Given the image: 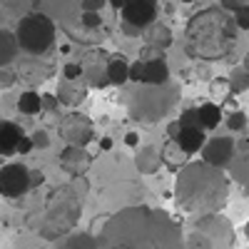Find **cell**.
<instances>
[{"label": "cell", "mask_w": 249, "mask_h": 249, "mask_svg": "<svg viewBox=\"0 0 249 249\" xmlns=\"http://www.w3.org/2000/svg\"><path fill=\"white\" fill-rule=\"evenodd\" d=\"M30 190H33V179H30V170L25 164L10 162L5 167H0V197L18 199Z\"/></svg>", "instance_id": "cell-6"}, {"label": "cell", "mask_w": 249, "mask_h": 249, "mask_svg": "<svg viewBox=\"0 0 249 249\" xmlns=\"http://www.w3.org/2000/svg\"><path fill=\"white\" fill-rule=\"evenodd\" d=\"M147 40H150V45H160V48H167L172 43V35H170V28L167 25H155L150 33H147Z\"/></svg>", "instance_id": "cell-23"}, {"label": "cell", "mask_w": 249, "mask_h": 249, "mask_svg": "<svg viewBox=\"0 0 249 249\" xmlns=\"http://www.w3.org/2000/svg\"><path fill=\"white\" fill-rule=\"evenodd\" d=\"M60 135L68 144H85L95 137V127L88 115L82 112H68L65 117L60 120Z\"/></svg>", "instance_id": "cell-8"}, {"label": "cell", "mask_w": 249, "mask_h": 249, "mask_svg": "<svg viewBox=\"0 0 249 249\" xmlns=\"http://www.w3.org/2000/svg\"><path fill=\"white\" fill-rule=\"evenodd\" d=\"M124 144H127V147H140V135L137 132H127L124 135Z\"/></svg>", "instance_id": "cell-37"}, {"label": "cell", "mask_w": 249, "mask_h": 249, "mask_svg": "<svg viewBox=\"0 0 249 249\" xmlns=\"http://www.w3.org/2000/svg\"><path fill=\"white\" fill-rule=\"evenodd\" d=\"M244 70L249 72V55H247V60H244Z\"/></svg>", "instance_id": "cell-41"}, {"label": "cell", "mask_w": 249, "mask_h": 249, "mask_svg": "<svg viewBox=\"0 0 249 249\" xmlns=\"http://www.w3.org/2000/svg\"><path fill=\"white\" fill-rule=\"evenodd\" d=\"M234 23H237L239 30H249V5L247 3L234 10Z\"/></svg>", "instance_id": "cell-29"}, {"label": "cell", "mask_w": 249, "mask_h": 249, "mask_svg": "<svg viewBox=\"0 0 249 249\" xmlns=\"http://www.w3.org/2000/svg\"><path fill=\"white\" fill-rule=\"evenodd\" d=\"M85 97H88V90L77 88L75 80H68L65 85L57 90V102H60V105H65V107H77Z\"/></svg>", "instance_id": "cell-18"}, {"label": "cell", "mask_w": 249, "mask_h": 249, "mask_svg": "<svg viewBox=\"0 0 249 249\" xmlns=\"http://www.w3.org/2000/svg\"><path fill=\"white\" fill-rule=\"evenodd\" d=\"M107 80H110V85H122V82H127L130 80V62H124L122 57H115L107 62Z\"/></svg>", "instance_id": "cell-21"}, {"label": "cell", "mask_w": 249, "mask_h": 249, "mask_svg": "<svg viewBox=\"0 0 249 249\" xmlns=\"http://www.w3.org/2000/svg\"><path fill=\"white\" fill-rule=\"evenodd\" d=\"M195 230L202 232L207 239L212 242V247L222 244V247H230L234 242V234H232V224L227 222L222 214L217 212H204L197 222H195Z\"/></svg>", "instance_id": "cell-7"}, {"label": "cell", "mask_w": 249, "mask_h": 249, "mask_svg": "<svg viewBox=\"0 0 249 249\" xmlns=\"http://www.w3.org/2000/svg\"><path fill=\"white\" fill-rule=\"evenodd\" d=\"M80 20H82V25H85L88 30H95V28L102 25V15H100V10H82Z\"/></svg>", "instance_id": "cell-26"}, {"label": "cell", "mask_w": 249, "mask_h": 249, "mask_svg": "<svg viewBox=\"0 0 249 249\" xmlns=\"http://www.w3.org/2000/svg\"><path fill=\"white\" fill-rule=\"evenodd\" d=\"M179 3H187V5H190V3H195V0H179Z\"/></svg>", "instance_id": "cell-42"}, {"label": "cell", "mask_w": 249, "mask_h": 249, "mask_svg": "<svg viewBox=\"0 0 249 249\" xmlns=\"http://www.w3.org/2000/svg\"><path fill=\"white\" fill-rule=\"evenodd\" d=\"M227 127H230L232 132H239V130H244L247 127V115L244 112H232L230 117H227Z\"/></svg>", "instance_id": "cell-27"}, {"label": "cell", "mask_w": 249, "mask_h": 249, "mask_svg": "<svg viewBox=\"0 0 249 249\" xmlns=\"http://www.w3.org/2000/svg\"><path fill=\"white\" fill-rule=\"evenodd\" d=\"M160 155H162V164L164 167H170V170H182L184 167V160L190 157L182 147H179V142L177 140H170L167 144H164V150H160Z\"/></svg>", "instance_id": "cell-16"}, {"label": "cell", "mask_w": 249, "mask_h": 249, "mask_svg": "<svg viewBox=\"0 0 249 249\" xmlns=\"http://www.w3.org/2000/svg\"><path fill=\"white\" fill-rule=\"evenodd\" d=\"M239 5H244V0H219V8H224V10H237Z\"/></svg>", "instance_id": "cell-36"}, {"label": "cell", "mask_w": 249, "mask_h": 249, "mask_svg": "<svg viewBox=\"0 0 249 249\" xmlns=\"http://www.w3.org/2000/svg\"><path fill=\"white\" fill-rule=\"evenodd\" d=\"M100 247H179V224L160 210L130 207L105 219L97 234Z\"/></svg>", "instance_id": "cell-1"}, {"label": "cell", "mask_w": 249, "mask_h": 249, "mask_svg": "<svg viewBox=\"0 0 249 249\" xmlns=\"http://www.w3.org/2000/svg\"><path fill=\"white\" fill-rule=\"evenodd\" d=\"M230 197V179L210 162L184 164L177 175V202L187 212H217Z\"/></svg>", "instance_id": "cell-2"}, {"label": "cell", "mask_w": 249, "mask_h": 249, "mask_svg": "<svg viewBox=\"0 0 249 249\" xmlns=\"http://www.w3.org/2000/svg\"><path fill=\"white\" fill-rule=\"evenodd\" d=\"M23 127L13 120H0V157H10L18 150V142L23 137Z\"/></svg>", "instance_id": "cell-13"}, {"label": "cell", "mask_w": 249, "mask_h": 249, "mask_svg": "<svg viewBox=\"0 0 249 249\" xmlns=\"http://www.w3.org/2000/svg\"><path fill=\"white\" fill-rule=\"evenodd\" d=\"M170 80V65L164 57H152V60H144V77H142V85H150V88H164Z\"/></svg>", "instance_id": "cell-12"}, {"label": "cell", "mask_w": 249, "mask_h": 249, "mask_svg": "<svg viewBox=\"0 0 249 249\" xmlns=\"http://www.w3.org/2000/svg\"><path fill=\"white\" fill-rule=\"evenodd\" d=\"M237 33L234 18L227 15L224 8H210L187 25V53L202 60H219L232 50Z\"/></svg>", "instance_id": "cell-3"}, {"label": "cell", "mask_w": 249, "mask_h": 249, "mask_svg": "<svg viewBox=\"0 0 249 249\" xmlns=\"http://www.w3.org/2000/svg\"><path fill=\"white\" fill-rule=\"evenodd\" d=\"M30 137H33L35 150H48V147H50V137H48V132H45V130H35Z\"/></svg>", "instance_id": "cell-30"}, {"label": "cell", "mask_w": 249, "mask_h": 249, "mask_svg": "<svg viewBox=\"0 0 249 249\" xmlns=\"http://www.w3.org/2000/svg\"><path fill=\"white\" fill-rule=\"evenodd\" d=\"M120 13H122L124 23H132L137 28H147L157 18V0H124Z\"/></svg>", "instance_id": "cell-9"}, {"label": "cell", "mask_w": 249, "mask_h": 249, "mask_svg": "<svg viewBox=\"0 0 249 249\" xmlns=\"http://www.w3.org/2000/svg\"><path fill=\"white\" fill-rule=\"evenodd\" d=\"M15 37H18L20 50H25L30 55H43L55 43V23L43 13L25 15L15 28Z\"/></svg>", "instance_id": "cell-5"}, {"label": "cell", "mask_w": 249, "mask_h": 249, "mask_svg": "<svg viewBox=\"0 0 249 249\" xmlns=\"http://www.w3.org/2000/svg\"><path fill=\"white\" fill-rule=\"evenodd\" d=\"M90 85L92 88H107L110 85V80H107V72H105V68H92L90 70Z\"/></svg>", "instance_id": "cell-28"}, {"label": "cell", "mask_w": 249, "mask_h": 249, "mask_svg": "<svg viewBox=\"0 0 249 249\" xmlns=\"http://www.w3.org/2000/svg\"><path fill=\"white\" fill-rule=\"evenodd\" d=\"M247 234H249V227H247Z\"/></svg>", "instance_id": "cell-43"}, {"label": "cell", "mask_w": 249, "mask_h": 249, "mask_svg": "<svg viewBox=\"0 0 249 249\" xmlns=\"http://www.w3.org/2000/svg\"><path fill=\"white\" fill-rule=\"evenodd\" d=\"M237 144L232 137H212L210 142H204V147L199 150L202 152V160L214 164V167H227L232 160H234V150Z\"/></svg>", "instance_id": "cell-10"}, {"label": "cell", "mask_w": 249, "mask_h": 249, "mask_svg": "<svg viewBox=\"0 0 249 249\" xmlns=\"http://www.w3.org/2000/svg\"><path fill=\"white\" fill-rule=\"evenodd\" d=\"M62 247H68V249H95V247H100V242H97V234H92V232H82V234H68L65 239L60 242Z\"/></svg>", "instance_id": "cell-22"}, {"label": "cell", "mask_w": 249, "mask_h": 249, "mask_svg": "<svg viewBox=\"0 0 249 249\" xmlns=\"http://www.w3.org/2000/svg\"><path fill=\"white\" fill-rule=\"evenodd\" d=\"M18 50H20V45H18L15 33L0 28V68H8L10 62L18 57Z\"/></svg>", "instance_id": "cell-17"}, {"label": "cell", "mask_w": 249, "mask_h": 249, "mask_svg": "<svg viewBox=\"0 0 249 249\" xmlns=\"http://www.w3.org/2000/svg\"><path fill=\"white\" fill-rule=\"evenodd\" d=\"M100 150H105V152L112 150V140H110V137H102V140H100Z\"/></svg>", "instance_id": "cell-39"}, {"label": "cell", "mask_w": 249, "mask_h": 249, "mask_svg": "<svg viewBox=\"0 0 249 249\" xmlns=\"http://www.w3.org/2000/svg\"><path fill=\"white\" fill-rule=\"evenodd\" d=\"M18 110L23 115H28V117L43 112V95L35 92V90H25L23 95L18 97Z\"/></svg>", "instance_id": "cell-20"}, {"label": "cell", "mask_w": 249, "mask_h": 249, "mask_svg": "<svg viewBox=\"0 0 249 249\" xmlns=\"http://www.w3.org/2000/svg\"><path fill=\"white\" fill-rule=\"evenodd\" d=\"M88 195V182L85 175L75 177L70 184H60L50 192V197L45 199L43 214H40L35 232L45 239H57L60 234L72 232V227L82 212V202Z\"/></svg>", "instance_id": "cell-4"}, {"label": "cell", "mask_w": 249, "mask_h": 249, "mask_svg": "<svg viewBox=\"0 0 249 249\" xmlns=\"http://www.w3.org/2000/svg\"><path fill=\"white\" fill-rule=\"evenodd\" d=\"M80 75H82V68L77 62H68V65L62 68V77L65 80H80Z\"/></svg>", "instance_id": "cell-32"}, {"label": "cell", "mask_w": 249, "mask_h": 249, "mask_svg": "<svg viewBox=\"0 0 249 249\" xmlns=\"http://www.w3.org/2000/svg\"><path fill=\"white\" fill-rule=\"evenodd\" d=\"M179 130H182V122H179V120L170 122V140H175V137L179 135Z\"/></svg>", "instance_id": "cell-38"}, {"label": "cell", "mask_w": 249, "mask_h": 249, "mask_svg": "<svg viewBox=\"0 0 249 249\" xmlns=\"http://www.w3.org/2000/svg\"><path fill=\"white\" fill-rule=\"evenodd\" d=\"M142 77H144V60H135V62H130V80L140 85Z\"/></svg>", "instance_id": "cell-31"}, {"label": "cell", "mask_w": 249, "mask_h": 249, "mask_svg": "<svg viewBox=\"0 0 249 249\" xmlns=\"http://www.w3.org/2000/svg\"><path fill=\"white\" fill-rule=\"evenodd\" d=\"M135 167H137L140 175H155L162 167V155L155 147H142V150L137 147V152H135Z\"/></svg>", "instance_id": "cell-15"}, {"label": "cell", "mask_w": 249, "mask_h": 249, "mask_svg": "<svg viewBox=\"0 0 249 249\" xmlns=\"http://www.w3.org/2000/svg\"><path fill=\"white\" fill-rule=\"evenodd\" d=\"M232 177L239 179L242 184H249V155H239L232 162Z\"/></svg>", "instance_id": "cell-24"}, {"label": "cell", "mask_w": 249, "mask_h": 249, "mask_svg": "<svg viewBox=\"0 0 249 249\" xmlns=\"http://www.w3.org/2000/svg\"><path fill=\"white\" fill-rule=\"evenodd\" d=\"M90 164H92V157L82 144H68V147L60 152V167L72 177H82L90 170Z\"/></svg>", "instance_id": "cell-11"}, {"label": "cell", "mask_w": 249, "mask_h": 249, "mask_svg": "<svg viewBox=\"0 0 249 249\" xmlns=\"http://www.w3.org/2000/svg\"><path fill=\"white\" fill-rule=\"evenodd\" d=\"M230 90L232 92H244V90H249V72L242 68V70H234L232 75H230Z\"/></svg>", "instance_id": "cell-25"}, {"label": "cell", "mask_w": 249, "mask_h": 249, "mask_svg": "<svg viewBox=\"0 0 249 249\" xmlns=\"http://www.w3.org/2000/svg\"><path fill=\"white\" fill-rule=\"evenodd\" d=\"M175 140L179 142V147H182L187 155L199 152V150L204 147V142H207L202 124H182V130H179V135H177Z\"/></svg>", "instance_id": "cell-14"}, {"label": "cell", "mask_w": 249, "mask_h": 249, "mask_svg": "<svg viewBox=\"0 0 249 249\" xmlns=\"http://www.w3.org/2000/svg\"><path fill=\"white\" fill-rule=\"evenodd\" d=\"M107 3H110V5L115 8V10H120V8H122V3H124V0H107Z\"/></svg>", "instance_id": "cell-40"}, {"label": "cell", "mask_w": 249, "mask_h": 249, "mask_svg": "<svg viewBox=\"0 0 249 249\" xmlns=\"http://www.w3.org/2000/svg\"><path fill=\"white\" fill-rule=\"evenodd\" d=\"M107 0H82V10H102Z\"/></svg>", "instance_id": "cell-35"}, {"label": "cell", "mask_w": 249, "mask_h": 249, "mask_svg": "<svg viewBox=\"0 0 249 249\" xmlns=\"http://www.w3.org/2000/svg\"><path fill=\"white\" fill-rule=\"evenodd\" d=\"M184 244H187V247H212V242H210V239H207V237H204L202 232H197V230L192 232V237H190V239H187Z\"/></svg>", "instance_id": "cell-33"}, {"label": "cell", "mask_w": 249, "mask_h": 249, "mask_svg": "<svg viewBox=\"0 0 249 249\" xmlns=\"http://www.w3.org/2000/svg\"><path fill=\"white\" fill-rule=\"evenodd\" d=\"M33 150H35L33 137H30V135H23V137H20V142H18V150H15V152H20V155H30Z\"/></svg>", "instance_id": "cell-34"}, {"label": "cell", "mask_w": 249, "mask_h": 249, "mask_svg": "<svg viewBox=\"0 0 249 249\" xmlns=\"http://www.w3.org/2000/svg\"><path fill=\"white\" fill-rule=\"evenodd\" d=\"M197 110V120L204 130H214L219 127V122H222V107L217 105V102H202Z\"/></svg>", "instance_id": "cell-19"}]
</instances>
